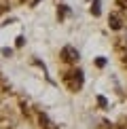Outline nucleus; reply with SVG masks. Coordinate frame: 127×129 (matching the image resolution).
Instances as JSON below:
<instances>
[{
    "mask_svg": "<svg viewBox=\"0 0 127 129\" xmlns=\"http://www.w3.org/2000/svg\"><path fill=\"white\" fill-rule=\"evenodd\" d=\"M91 13H93V15H100V0H95V2H93V7H91Z\"/></svg>",
    "mask_w": 127,
    "mask_h": 129,
    "instance_id": "1",
    "label": "nucleus"
}]
</instances>
